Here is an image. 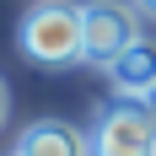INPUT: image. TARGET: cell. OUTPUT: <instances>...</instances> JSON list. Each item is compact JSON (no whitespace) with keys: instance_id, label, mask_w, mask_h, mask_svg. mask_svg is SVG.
I'll list each match as a JSON object with an SVG mask.
<instances>
[{"instance_id":"6","label":"cell","mask_w":156,"mask_h":156,"mask_svg":"<svg viewBox=\"0 0 156 156\" xmlns=\"http://www.w3.org/2000/svg\"><path fill=\"white\" fill-rule=\"evenodd\" d=\"M5 102H11V97H5V81H0V124H5Z\"/></svg>"},{"instance_id":"7","label":"cell","mask_w":156,"mask_h":156,"mask_svg":"<svg viewBox=\"0 0 156 156\" xmlns=\"http://www.w3.org/2000/svg\"><path fill=\"white\" fill-rule=\"evenodd\" d=\"M135 5H140V11H145V16H156V0H135Z\"/></svg>"},{"instance_id":"3","label":"cell","mask_w":156,"mask_h":156,"mask_svg":"<svg viewBox=\"0 0 156 156\" xmlns=\"http://www.w3.org/2000/svg\"><path fill=\"white\" fill-rule=\"evenodd\" d=\"M92 156H156V124L145 102H108L97 113Z\"/></svg>"},{"instance_id":"8","label":"cell","mask_w":156,"mask_h":156,"mask_svg":"<svg viewBox=\"0 0 156 156\" xmlns=\"http://www.w3.org/2000/svg\"><path fill=\"white\" fill-rule=\"evenodd\" d=\"M145 113H151V124H156V92H151V97H145Z\"/></svg>"},{"instance_id":"9","label":"cell","mask_w":156,"mask_h":156,"mask_svg":"<svg viewBox=\"0 0 156 156\" xmlns=\"http://www.w3.org/2000/svg\"><path fill=\"white\" fill-rule=\"evenodd\" d=\"M11 156H16V151H11Z\"/></svg>"},{"instance_id":"1","label":"cell","mask_w":156,"mask_h":156,"mask_svg":"<svg viewBox=\"0 0 156 156\" xmlns=\"http://www.w3.org/2000/svg\"><path fill=\"white\" fill-rule=\"evenodd\" d=\"M16 43L32 65H76L86 59V5H70V0H38L22 27H16Z\"/></svg>"},{"instance_id":"5","label":"cell","mask_w":156,"mask_h":156,"mask_svg":"<svg viewBox=\"0 0 156 156\" xmlns=\"http://www.w3.org/2000/svg\"><path fill=\"white\" fill-rule=\"evenodd\" d=\"M113 92L124 97V102H145L156 92V43H135L124 59L113 65Z\"/></svg>"},{"instance_id":"4","label":"cell","mask_w":156,"mask_h":156,"mask_svg":"<svg viewBox=\"0 0 156 156\" xmlns=\"http://www.w3.org/2000/svg\"><path fill=\"white\" fill-rule=\"evenodd\" d=\"M16 156H92V135H81L65 119H38V124H27Z\"/></svg>"},{"instance_id":"2","label":"cell","mask_w":156,"mask_h":156,"mask_svg":"<svg viewBox=\"0 0 156 156\" xmlns=\"http://www.w3.org/2000/svg\"><path fill=\"white\" fill-rule=\"evenodd\" d=\"M140 43V5L129 0H92L86 5V65H113Z\"/></svg>"}]
</instances>
